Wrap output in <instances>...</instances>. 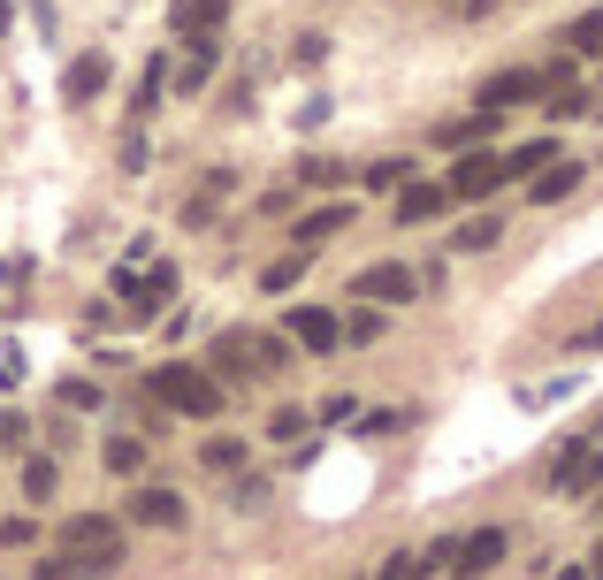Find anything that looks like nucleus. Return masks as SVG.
Wrapping results in <instances>:
<instances>
[{"label":"nucleus","instance_id":"b1692460","mask_svg":"<svg viewBox=\"0 0 603 580\" xmlns=\"http://www.w3.org/2000/svg\"><path fill=\"white\" fill-rule=\"evenodd\" d=\"M305 428H313L305 405H276V413H268V443H305Z\"/></svg>","mask_w":603,"mask_h":580},{"label":"nucleus","instance_id":"7c9ffc66","mask_svg":"<svg viewBox=\"0 0 603 580\" xmlns=\"http://www.w3.org/2000/svg\"><path fill=\"white\" fill-rule=\"evenodd\" d=\"M573 46H581V54H603V8H589V15L573 23Z\"/></svg>","mask_w":603,"mask_h":580},{"label":"nucleus","instance_id":"f03ea898","mask_svg":"<svg viewBox=\"0 0 603 580\" xmlns=\"http://www.w3.org/2000/svg\"><path fill=\"white\" fill-rule=\"evenodd\" d=\"M54 543H62V558H69L85 580L115 573V566H123V512H77V520H62Z\"/></svg>","mask_w":603,"mask_h":580},{"label":"nucleus","instance_id":"bb28decb","mask_svg":"<svg viewBox=\"0 0 603 580\" xmlns=\"http://www.w3.org/2000/svg\"><path fill=\"white\" fill-rule=\"evenodd\" d=\"M405 176H413V160H375L359 183H367V191H405Z\"/></svg>","mask_w":603,"mask_h":580},{"label":"nucleus","instance_id":"1a4fd4ad","mask_svg":"<svg viewBox=\"0 0 603 580\" xmlns=\"http://www.w3.org/2000/svg\"><path fill=\"white\" fill-rule=\"evenodd\" d=\"M214 69H222V38H183V62L168 69V85L191 100V92H206V85H214Z\"/></svg>","mask_w":603,"mask_h":580},{"label":"nucleus","instance_id":"473e14b6","mask_svg":"<svg viewBox=\"0 0 603 580\" xmlns=\"http://www.w3.org/2000/svg\"><path fill=\"white\" fill-rule=\"evenodd\" d=\"M31 580H85V573H77V566L54 550V558H38V573H31Z\"/></svg>","mask_w":603,"mask_h":580},{"label":"nucleus","instance_id":"c85d7f7f","mask_svg":"<svg viewBox=\"0 0 603 580\" xmlns=\"http://www.w3.org/2000/svg\"><path fill=\"white\" fill-rule=\"evenodd\" d=\"M375 336H382V305H367V313L344 321V344H375Z\"/></svg>","mask_w":603,"mask_h":580},{"label":"nucleus","instance_id":"f8f14e48","mask_svg":"<svg viewBox=\"0 0 603 580\" xmlns=\"http://www.w3.org/2000/svg\"><path fill=\"white\" fill-rule=\"evenodd\" d=\"M504 543H512L504 527H473V535H458V573H466V580L489 573V566L504 558Z\"/></svg>","mask_w":603,"mask_h":580},{"label":"nucleus","instance_id":"ddd939ff","mask_svg":"<svg viewBox=\"0 0 603 580\" xmlns=\"http://www.w3.org/2000/svg\"><path fill=\"white\" fill-rule=\"evenodd\" d=\"M62 92H69L77 108H85V100H100V92H108V54H77V62L62 69Z\"/></svg>","mask_w":603,"mask_h":580},{"label":"nucleus","instance_id":"9b49d317","mask_svg":"<svg viewBox=\"0 0 603 580\" xmlns=\"http://www.w3.org/2000/svg\"><path fill=\"white\" fill-rule=\"evenodd\" d=\"M54 497H62V458H54V450H31V458H23V504L38 512V504H54Z\"/></svg>","mask_w":603,"mask_h":580},{"label":"nucleus","instance_id":"4468645a","mask_svg":"<svg viewBox=\"0 0 603 580\" xmlns=\"http://www.w3.org/2000/svg\"><path fill=\"white\" fill-rule=\"evenodd\" d=\"M183 38H214L222 23H230V0H176V15H168Z\"/></svg>","mask_w":603,"mask_h":580},{"label":"nucleus","instance_id":"f257e3e1","mask_svg":"<svg viewBox=\"0 0 603 580\" xmlns=\"http://www.w3.org/2000/svg\"><path fill=\"white\" fill-rule=\"evenodd\" d=\"M146 398L168 405L176 421H222V382L206 367H191V359H160L146 375Z\"/></svg>","mask_w":603,"mask_h":580},{"label":"nucleus","instance_id":"6e6552de","mask_svg":"<svg viewBox=\"0 0 603 580\" xmlns=\"http://www.w3.org/2000/svg\"><path fill=\"white\" fill-rule=\"evenodd\" d=\"M283 336H291L299 352H313V359H328V352L344 344V321H336L328 305H291V313H283Z\"/></svg>","mask_w":603,"mask_h":580},{"label":"nucleus","instance_id":"f3484780","mask_svg":"<svg viewBox=\"0 0 603 580\" xmlns=\"http://www.w3.org/2000/svg\"><path fill=\"white\" fill-rule=\"evenodd\" d=\"M222 191H237V176H230V168H206V191H191L183 222H191V230H206V222H214V207H222Z\"/></svg>","mask_w":603,"mask_h":580},{"label":"nucleus","instance_id":"393cba45","mask_svg":"<svg viewBox=\"0 0 603 580\" xmlns=\"http://www.w3.org/2000/svg\"><path fill=\"white\" fill-rule=\"evenodd\" d=\"M504 168H512V176H535V168H558V138H535V145H520V153H504Z\"/></svg>","mask_w":603,"mask_h":580},{"label":"nucleus","instance_id":"cd10ccee","mask_svg":"<svg viewBox=\"0 0 603 580\" xmlns=\"http://www.w3.org/2000/svg\"><path fill=\"white\" fill-rule=\"evenodd\" d=\"M31 543H38V520L31 512H8L0 520V550H31Z\"/></svg>","mask_w":603,"mask_h":580},{"label":"nucleus","instance_id":"a878e982","mask_svg":"<svg viewBox=\"0 0 603 580\" xmlns=\"http://www.w3.org/2000/svg\"><path fill=\"white\" fill-rule=\"evenodd\" d=\"M305 260H313V253H299V245H291L283 260H268V268H260V290H291L305 276Z\"/></svg>","mask_w":603,"mask_h":580},{"label":"nucleus","instance_id":"5701e85b","mask_svg":"<svg viewBox=\"0 0 603 580\" xmlns=\"http://www.w3.org/2000/svg\"><path fill=\"white\" fill-rule=\"evenodd\" d=\"M504 245V230L481 214V222H458V237H451V253H496Z\"/></svg>","mask_w":603,"mask_h":580},{"label":"nucleus","instance_id":"4be33fe9","mask_svg":"<svg viewBox=\"0 0 603 580\" xmlns=\"http://www.w3.org/2000/svg\"><path fill=\"white\" fill-rule=\"evenodd\" d=\"M0 450L8 458H31V413L23 405H0Z\"/></svg>","mask_w":603,"mask_h":580},{"label":"nucleus","instance_id":"c9c22d12","mask_svg":"<svg viewBox=\"0 0 603 580\" xmlns=\"http://www.w3.org/2000/svg\"><path fill=\"white\" fill-rule=\"evenodd\" d=\"M589 573H596V580H603V543H596V558H589Z\"/></svg>","mask_w":603,"mask_h":580},{"label":"nucleus","instance_id":"9d476101","mask_svg":"<svg viewBox=\"0 0 603 580\" xmlns=\"http://www.w3.org/2000/svg\"><path fill=\"white\" fill-rule=\"evenodd\" d=\"M344 230H351V207H344V199H336V207H313V214H299V222H291L299 253H321V245H328V237H344Z\"/></svg>","mask_w":603,"mask_h":580},{"label":"nucleus","instance_id":"72a5a7b5","mask_svg":"<svg viewBox=\"0 0 603 580\" xmlns=\"http://www.w3.org/2000/svg\"><path fill=\"white\" fill-rule=\"evenodd\" d=\"M405 421H413V413H405V405H390V413H375V421H367V435H398Z\"/></svg>","mask_w":603,"mask_h":580},{"label":"nucleus","instance_id":"c756f323","mask_svg":"<svg viewBox=\"0 0 603 580\" xmlns=\"http://www.w3.org/2000/svg\"><path fill=\"white\" fill-rule=\"evenodd\" d=\"M344 176H351V168H336V160H305V168H299L305 191H328V183H344Z\"/></svg>","mask_w":603,"mask_h":580},{"label":"nucleus","instance_id":"0eeeda50","mask_svg":"<svg viewBox=\"0 0 603 580\" xmlns=\"http://www.w3.org/2000/svg\"><path fill=\"white\" fill-rule=\"evenodd\" d=\"M504 176H512V168H504V153H458L451 176H444V191H451V199H496V191H504Z\"/></svg>","mask_w":603,"mask_h":580},{"label":"nucleus","instance_id":"2f4dec72","mask_svg":"<svg viewBox=\"0 0 603 580\" xmlns=\"http://www.w3.org/2000/svg\"><path fill=\"white\" fill-rule=\"evenodd\" d=\"M62 405H77V413H92V405H100V390H92V382H77V375H69V382H62Z\"/></svg>","mask_w":603,"mask_h":580},{"label":"nucleus","instance_id":"2eb2a0df","mask_svg":"<svg viewBox=\"0 0 603 580\" xmlns=\"http://www.w3.org/2000/svg\"><path fill=\"white\" fill-rule=\"evenodd\" d=\"M444 207H451L444 183H405V191H398V222H405V230H413V222H436Z\"/></svg>","mask_w":603,"mask_h":580},{"label":"nucleus","instance_id":"412c9836","mask_svg":"<svg viewBox=\"0 0 603 580\" xmlns=\"http://www.w3.org/2000/svg\"><path fill=\"white\" fill-rule=\"evenodd\" d=\"M199 466H206V473H237V466H245V443H237V435H206V443H199Z\"/></svg>","mask_w":603,"mask_h":580},{"label":"nucleus","instance_id":"39448f33","mask_svg":"<svg viewBox=\"0 0 603 580\" xmlns=\"http://www.w3.org/2000/svg\"><path fill=\"white\" fill-rule=\"evenodd\" d=\"M344 298H367V305H382V313H390V305H413V298H421V276H413L405 260H375V268H359V276H351Z\"/></svg>","mask_w":603,"mask_h":580},{"label":"nucleus","instance_id":"dca6fc26","mask_svg":"<svg viewBox=\"0 0 603 580\" xmlns=\"http://www.w3.org/2000/svg\"><path fill=\"white\" fill-rule=\"evenodd\" d=\"M100 466H108L115 481H138V473H146V435H108V443H100Z\"/></svg>","mask_w":603,"mask_h":580},{"label":"nucleus","instance_id":"a211bd4d","mask_svg":"<svg viewBox=\"0 0 603 580\" xmlns=\"http://www.w3.org/2000/svg\"><path fill=\"white\" fill-rule=\"evenodd\" d=\"M496 123H504V115L473 108V115H458V123H444V131H436V145H489V138H496Z\"/></svg>","mask_w":603,"mask_h":580},{"label":"nucleus","instance_id":"f704fd0d","mask_svg":"<svg viewBox=\"0 0 603 580\" xmlns=\"http://www.w3.org/2000/svg\"><path fill=\"white\" fill-rule=\"evenodd\" d=\"M558 580H596V573H589V566H566V573H558Z\"/></svg>","mask_w":603,"mask_h":580},{"label":"nucleus","instance_id":"4c0bfd02","mask_svg":"<svg viewBox=\"0 0 603 580\" xmlns=\"http://www.w3.org/2000/svg\"><path fill=\"white\" fill-rule=\"evenodd\" d=\"M596 512H603V504H596Z\"/></svg>","mask_w":603,"mask_h":580},{"label":"nucleus","instance_id":"aec40b11","mask_svg":"<svg viewBox=\"0 0 603 580\" xmlns=\"http://www.w3.org/2000/svg\"><path fill=\"white\" fill-rule=\"evenodd\" d=\"M160 92H168V54H153L146 77H138V92H131V115H138V123H146L153 108H160Z\"/></svg>","mask_w":603,"mask_h":580},{"label":"nucleus","instance_id":"7ed1b4c3","mask_svg":"<svg viewBox=\"0 0 603 580\" xmlns=\"http://www.w3.org/2000/svg\"><path fill=\"white\" fill-rule=\"evenodd\" d=\"M123 527H160V535H176V527H191V504H183L176 489H160V481H131Z\"/></svg>","mask_w":603,"mask_h":580},{"label":"nucleus","instance_id":"20e7f679","mask_svg":"<svg viewBox=\"0 0 603 580\" xmlns=\"http://www.w3.org/2000/svg\"><path fill=\"white\" fill-rule=\"evenodd\" d=\"M115 290H123V313H131V321H153V313L183 290V276H176V260H160L146 276H138V268H115Z\"/></svg>","mask_w":603,"mask_h":580},{"label":"nucleus","instance_id":"e433bc0d","mask_svg":"<svg viewBox=\"0 0 603 580\" xmlns=\"http://www.w3.org/2000/svg\"><path fill=\"white\" fill-rule=\"evenodd\" d=\"M0 31H8V0H0Z\"/></svg>","mask_w":603,"mask_h":580},{"label":"nucleus","instance_id":"423d86ee","mask_svg":"<svg viewBox=\"0 0 603 580\" xmlns=\"http://www.w3.org/2000/svg\"><path fill=\"white\" fill-rule=\"evenodd\" d=\"M550 489H558V497H589V489H603V443L596 435H581V443H566V450L550 458Z\"/></svg>","mask_w":603,"mask_h":580},{"label":"nucleus","instance_id":"6ab92c4d","mask_svg":"<svg viewBox=\"0 0 603 580\" xmlns=\"http://www.w3.org/2000/svg\"><path fill=\"white\" fill-rule=\"evenodd\" d=\"M581 176H589L581 160H558V168H543V176H535V207H550V199H573V191H581Z\"/></svg>","mask_w":603,"mask_h":580}]
</instances>
